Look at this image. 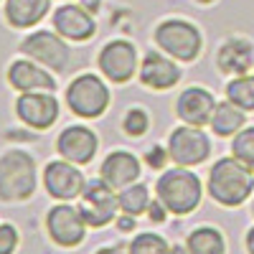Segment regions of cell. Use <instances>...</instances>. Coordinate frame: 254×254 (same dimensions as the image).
Masks as SVG:
<instances>
[{"label": "cell", "mask_w": 254, "mask_h": 254, "mask_svg": "<svg viewBox=\"0 0 254 254\" xmlns=\"http://www.w3.org/2000/svg\"><path fill=\"white\" fill-rule=\"evenodd\" d=\"M254 190V173L239 158H221L208 171V193L221 206H242Z\"/></svg>", "instance_id": "1"}, {"label": "cell", "mask_w": 254, "mask_h": 254, "mask_svg": "<svg viewBox=\"0 0 254 254\" xmlns=\"http://www.w3.org/2000/svg\"><path fill=\"white\" fill-rule=\"evenodd\" d=\"M155 190H158V198L171 214H188L201 201V181L196 173L186 171V165L165 171L158 178Z\"/></svg>", "instance_id": "2"}, {"label": "cell", "mask_w": 254, "mask_h": 254, "mask_svg": "<svg viewBox=\"0 0 254 254\" xmlns=\"http://www.w3.org/2000/svg\"><path fill=\"white\" fill-rule=\"evenodd\" d=\"M36 188V165L23 150H10L0 160V198L26 201Z\"/></svg>", "instance_id": "3"}, {"label": "cell", "mask_w": 254, "mask_h": 254, "mask_svg": "<svg viewBox=\"0 0 254 254\" xmlns=\"http://www.w3.org/2000/svg\"><path fill=\"white\" fill-rule=\"evenodd\" d=\"M66 102L71 112H76L79 117H99L110 104V89L99 76L81 74L69 84Z\"/></svg>", "instance_id": "4"}, {"label": "cell", "mask_w": 254, "mask_h": 254, "mask_svg": "<svg viewBox=\"0 0 254 254\" xmlns=\"http://www.w3.org/2000/svg\"><path fill=\"white\" fill-rule=\"evenodd\" d=\"M120 208V196L112 190V186L104 181V178H97V181H89L81 190V216L87 219L89 226H104L110 224Z\"/></svg>", "instance_id": "5"}, {"label": "cell", "mask_w": 254, "mask_h": 254, "mask_svg": "<svg viewBox=\"0 0 254 254\" xmlns=\"http://www.w3.org/2000/svg\"><path fill=\"white\" fill-rule=\"evenodd\" d=\"M155 41L163 51L181 61H193L201 51V33L186 20H165L155 31Z\"/></svg>", "instance_id": "6"}, {"label": "cell", "mask_w": 254, "mask_h": 254, "mask_svg": "<svg viewBox=\"0 0 254 254\" xmlns=\"http://www.w3.org/2000/svg\"><path fill=\"white\" fill-rule=\"evenodd\" d=\"M168 153L178 165H198L208 158L211 153V142L208 137L198 130L196 125L188 127H176L171 132V140H168Z\"/></svg>", "instance_id": "7"}, {"label": "cell", "mask_w": 254, "mask_h": 254, "mask_svg": "<svg viewBox=\"0 0 254 254\" xmlns=\"http://www.w3.org/2000/svg\"><path fill=\"white\" fill-rule=\"evenodd\" d=\"M20 51L31 59H36V61H41L44 66H49L54 71H64L69 66V46L51 31L31 33L23 44H20Z\"/></svg>", "instance_id": "8"}, {"label": "cell", "mask_w": 254, "mask_h": 254, "mask_svg": "<svg viewBox=\"0 0 254 254\" xmlns=\"http://www.w3.org/2000/svg\"><path fill=\"white\" fill-rule=\"evenodd\" d=\"M15 112L26 125L46 130L59 117V102L49 92H23L15 102Z\"/></svg>", "instance_id": "9"}, {"label": "cell", "mask_w": 254, "mask_h": 254, "mask_svg": "<svg viewBox=\"0 0 254 254\" xmlns=\"http://www.w3.org/2000/svg\"><path fill=\"white\" fill-rule=\"evenodd\" d=\"M49 234L56 244L61 247H76L84 239V229H87V219L81 216L79 208H71L66 203H61L56 208L49 211Z\"/></svg>", "instance_id": "10"}, {"label": "cell", "mask_w": 254, "mask_h": 254, "mask_svg": "<svg viewBox=\"0 0 254 254\" xmlns=\"http://www.w3.org/2000/svg\"><path fill=\"white\" fill-rule=\"evenodd\" d=\"M99 69L112 81H127L132 79L137 69V51L127 41H110L99 54Z\"/></svg>", "instance_id": "11"}, {"label": "cell", "mask_w": 254, "mask_h": 254, "mask_svg": "<svg viewBox=\"0 0 254 254\" xmlns=\"http://www.w3.org/2000/svg\"><path fill=\"white\" fill-rule=\"evenodd\" d=\"M44 183H46V190L59 201L76 198V196H81V190H84V176L66 160L49 163L46 173H44Z\"/></svg>", "instance_id": "12"}, {"label": "cell", "mask_w": 254, "mask_h": 254, "mask_svg": "<svg viewBox=\"0 0 254 254\" xmlns=\"http://www.w3.org/2000/svg\"><path fill=\"white\" fill-rule=\"evenodd\" d=\"M59 153L76 163V165H84V163H89L97 153V135L92 130H87V127H81V125H74V127H66L61 135H59Z\"/></svg>", "instance_id": "13"}, {"label": "cell", "mask_w": 254, "mask_h": 254, "mask_svg": "<svg viewBox=\"0 0 254 254\" xmlns=\"http://www.w3.org/2000/svg\"><path fill=\"white\" fill-rule=\"evenodd\" d=\"M178 117L186 122V125H208L211 117H214V110H216V102L211 97V92L201 89V87H188L181 97H178Z\"/></svg>", "instance_id": "14"}, {"label": "cell", "mask_w": 254, "mask_h": 254, "mask_svg": "<svg viewBox=\"0 0 254 254\" xmlns=\"http://www.w3.org/2000/svg\"><path fill=\"white\" fill-rule=\"evenodd\" d=\"M54 28L71 41H87L94 33V18L84 5H61L54 13Z\"/></svg>", "instance_id": "15"}, {"label": "cell", "mask_w": 254, "mask_h": 254, "mask_svg": "<svg viewBox=\"0 0 254 254\" xmlns=\"http://www.w3.org/2000/svg\"><path fill=\"white\" fill-rule=\"evenodd\" d=\"M181 79V69L171 59H165L158 51H150L142 59L140 66V81L150 89H171L173 84H178Z\"/></svg>", "instance_id": "16"}, {"label": "cell", "mask_w": 254, "mask_h": 254, "mask_svg": "<svg viewBox=\"0 0 254 254\" xmlns=\"http://www.w3.org/2000/svg\"><path fill=\"white\" fill-rule=\"evenodd\" d=\"M216 66L224 74H234L242 76L254 66V46L247 38H229L226 44L219 49L216 56Z\"/></svg>", "instance_id": "17"}, {"label": "cell", "mask_w": 254, "mask_h": 254, "mask_svg": "<svg viewBox=\"0 0 254 254\" xmlns=\"http://www.w3.org/2000/svg\"><path fill=\"white\" fill-rule=\"evenodd\" d=\"M8 81L18 92H54L56 81L51 74H46L44 69H38L31 61H13L8 69Z\"/></svg>", "instance_id": "18"}, {"label": "cell", "mask_w": 254, "mask_h": 254, "mask_svg": "<svg viewBox=\"0 0 254 254\" xmlns=\"http://www.w3.org/2000/svg\"><path fill=\"white\" fill-rule=\"evenodd\" d=\"M137 176H140V160L132 153L117 150V153H110L107 160L102 163V178L112 188L130 186L137 181Z\"/></svg>", "instance_id": "19"}, {"label": "cell", "mask_w": 254, "mask_h": 254, "mask_svg": "<svg viewBox=\"0 0 254 254\" xmlns=\"http://www.w3.org/2000/svg\"><path fill=\"white\" fill-rule=\"evenodd\" d=\"M51 0H5V18L15 28H31L46 15Z\"/></svg>", "instance_id": "20"}, {"label": "cell", "mask_w": 254, "mask_h": 254, "mask_svg": "<svg viewBox=\"0 0 254 254\" xmlns=\"http://www.w3.org/2000/svg\"><path fill=\"white\" fill-rule=\"evenodd\" d=\"M244 125V110L237 107L234 102H219L216 110H214V117H211V127H214V132L219 137H229L242 130Z\"/></svg>", "instance_id": "21"}, {"label": "cell", "mask_w": 254, "mask_h": 254, "mask_svg": "<svg viewBox=\"0 0 254 254\" xmlns=\"http://www.w3.org/2000/svg\"><path fill=\"white\" fill-rule=\"evenodd\" d=\"M188 249L196 254H221L224 252V239L216 229L201 226L188 237Z\"/></svg>", "instance_id": "22"}, {"label": "cell", "mask_w": 254, "mask_h": 254, "mask_svg": "<svg viewBox=\"0 0 254 254\" xmlns=\"http://www.w3.org/2000/svg\"><path fill=\"white\" fill-rule=\"evenodd\" d=\"M226 94H229V99L234 102L237 107H242L244 112H252L254 110V76L242 74L234 81H229Z\"/></svg>", "instance_id": "23"}, {"label": "cell", "mask_w": 254, "mask_h": 254, "mask_svg": "<svg viewBox=\"0 0 254 254\" xmlns=\"http://www.w3.org/2000/svg\"><path fill=\"white\" fill-rule=\"evenodd\" d=\"M150 206V193H147V188L140 186V183H130L125 186V190L120 193V208L125 211V214H142V211Z\"/></svg>", "instance_id": "24"}, {"label": "cell", "mask_w": 254, "mask_h": 254, "mask_svg": "<svg viewBox=\"0 0 254 254\" xmlns=\"http://www.w3.org/2000/svg\"><path fill=\"white\" fill-rule=\"evenodd\" d=\"M231 153L254 173V127H247V130L237 132L234 145H231Z\"/></svg>", "instance_id": "25"}, {"label": "cell", "mask_w": 254, "mask_h": 254, "mask_svg": "<svg viewBox=\"0 0 254 254\" xmlns=\"http://www.w3.org/2000/svg\"><path fill=\"white\" fill-rule=\"evenodd\" d=\"M130 252H137V254H142V252H168V244L155 234H140L130 244Z\"/></svg>", "instance_id": "26"}, {"label": "cell", "mask_w": 254, "mask_h": 254, "mask_svg": "<svg viewBox=\"0 0 254 254\" xmlns=\"http://www.w3.org/2000/svg\"><path fill=\"white\" fill-rule=\"evenodd\" d=\"M147 130V115L142 110H130L125 117V132L132 135V137H140L142 132Z\"/></svg>", "instance_id": "27"}, {"label": "cell", "mask_w": 254, "mask_h": 254, "mask_svg": "<svg viewBox=\"0 0 254 254\" xmlns=\"http://www.w3.org/2000/svg\"><path fill=\"white\" fill-rule=\"evenodd\" d=\"M18 244V231L10 224H0V254L13 252Z\"/></svg>", "instance_id": "28"}, {"label": "cell", "mask_w": 254, "mask_h": 254, "mask_svg": "<svg viewBox=\"0 0 254 254\" xmlns=\"http://www.w3.org/2000/svg\"><path fill=\"white\" fill-rule=\"evenodd\" d=\"M168 158H171V153H165L163 147H153V150L147 153V165L150 168H163Z\"/></svg>", "instance_id": "29"}, {"label": "cell", "mask_w": 254, "mask_h": 254, "mask_svg": "<svg viewBox=\"0 0 254 254\" xmlns=\"http://www.w3.org/2000/svg\"><path fill=\"white\" fill-rule=\"evenodd\" d=\"M163 208H165V206H163V201H160V198H158V201H153L150 206H147V211H150V219H153V221H163V219H165Z\"/></svg>", "instance_id": "30"}, {"label": "cell", "mask_w": 254, "mask_h": 254, "mask_svg": "<svg viewBox=\"0 0 254 254\" xmlns=\"http://www.w3.org/2000/svg\"><path fill=\"white\" fill-rule=\"evenodd\" d=\"M79 3L87 8L89 13H97V10H99V0H79Z\"/></svg>", "instance_id": "31"}, {"label": "cell", "mask_w": 254, "mask_h": 254, "mask_svg": "<svg viewBox=\"0 0 254 254\" xmlns=\"http://www.w3.org/2000/svg\"><path fill=\"white\" fill-rule=\"evenodd\" d=\"M247 249L254 254V226L249 229V234H247Z\"/></svg>", "instance_id": "32"}, {"label": "cell", "mask_w": 254, "mask_h": 254, "mask_svg": "<svg viewBox=\"0 0 254 254\" xmlns=\"http://www.w3.org/2000/svg\"><path fill=\"white\" fill-rule=\"evenodd\" d=\"M198 3H214V0H198Z\"/></svg>", "instance_id": "33"}, {"label": "cell", "mask_w": 254, "mask_h": 254, "mask_svg": "<svg viewBox=\"0 0 254 254\" xmlns=\"http://www.w3.org/2000/svg\"><path fill=\"white\" fill-rule=\"evenodd\" d=\"M252 214H254V203H252Z\"/></svg>", "instance_id": "34"}]
</instances>
